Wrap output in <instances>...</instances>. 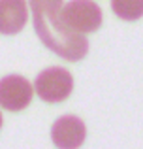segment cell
I'll use <instances>...</instances> for the list:
<instances>
[{
    "label": "cell",
    "mask_w": 143,
    "mask_h": 149,
    "mask_svg": "<svg viewBox=\"0 0 143 149\" xmlns=\"http://www.w3.org/2000/svg\"><path fill=\"white\" fill-rule=\"evenodd\" d=\"M111 10L122 21H137L143 17V0H111Z\"/></svg>",
    "instance_id": "cell-7"
},
{
    "label": "cell",
    "mask_w": 143,
    "mask_h": 149,
    "mask_svg": "<svg viewBox=\"0 0 143 149\" xmlns=\"http://www.w3.org/2000/svg\"><path fill=\"white\" fill-rule=\"evenodd\" d=\"M87 136L85 123L75 115H62L53 123L51 140L60 149H75L81 147Z\"/></svg>",
    "instance_id": "cell-5"
},
{
    "label": "cell",
    "mask_w": 143,
    "mask_h": 149,
    "mask_svg": "<svg viewBox=\"0 0 143 149\" xmlns=\"http://www.w3.org/2000/svg\"><path fill=\"white\" fill-rule=\"evenodd\" d=\"M28 21L26 0H0V34L13 36L25 29Z\"/></svg>",
    "instance_id": "cell-6"
},
{
    "label": "cell",
    "mask_w": 143,
    "mask_h": 149,
    "mask_svg": "<svg viewBox=\"0 0 143 149\" xmlns=\"http://www.w3.org/2000/svg\"><path fill=\"white\" fill-rule=\"evenodd\" d=\"M34 87L23 76H6L0 79V106L8 111H21L32 102Z\"/></svg>",
    "instance_id": "cell-4"
},
{
    "label": "cell",
    "mask_w": 143,
    "mask_h": 149,
    "mask_svg": "<svg viewBox=\"0 0 143 149\" xmlns=\"http://www.w3.org/2000/svg\"><path fill=\"white\" fill-rule=\"evenodd\" d=\"M60 19L72 32L90 34L102 25V10L92 0H72L60 8Z\"/></svg>",
    "instance_id": "cell-2"
},
{
    "label": "cell",
    "mask_w": 143,
    "mask_h": 149,
    "mask_svg": "<svg viewBox=\"0 0 143 149\" xmlns=\"http://www.w3.org/2000/svg\"><path fill=\"white\" fill-rule=\"evenodd\" d=\"M0 128H2V113H0Z\"/></svg>",
    "instance_id": "cell-8"
},
{
    "label": "cell",
    "mask_w": 143,
    "mask_h": 149,
    "mask_svg": "<svg viewBox=\"0 0 143 149\" xmlns=\"http://www.w3.org/2000/svg\"><path fill=\"white\" fill-rule=\"evenodd\" d=\"M34 91L47 104H59L72 95L73 77L66 68H60V66L45 68L38 74L34 81Z\"/></svg>",
    "instance_id": "cell-3"
},
{
    "label": "cell",
    "mask_w": 143,
    "mask_h": 149,
    "mask_svg": "<svg viewBox=\"0 0 143 149\" xmlns=\"http://www.w3.org/2000/svg\"><path fill=\"white\" fill-rule=\"evenodd\" d=\"M32 23L38 38L47 49L64 61H81L88 53V42L83 34H75L60 19L62 0H28Z\"/></svg>",
    "instance_id": "cell-1"
}]
</instances>
